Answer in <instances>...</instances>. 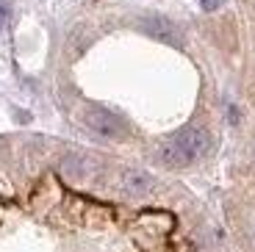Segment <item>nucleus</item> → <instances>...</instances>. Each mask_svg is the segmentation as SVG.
<instances>
[{
  "instance_id": "nucleus-1",
  "label": "nucleus",
  "mask_w": 255,
  "mask_h": 252,
  "mask_svg": "<svg viewBox=\"0 0 255 252\" xmlns=\"http://www.w3.org/2000/svg\"><path fill=\"white\" fill-rule=\"evenodd\" d=\"M208 147H211V136L203 127H186L175 139L161 144L158 158L166 166H189L191 161H197L200 155H205Z\"/></svg>"
},
{
  "instance_id": "nucleus-2",
  "label": "nucleus",
  "mask_w": 255,
  "mask_h": 252,
  "mask_svg": "<svg viewBox=\"0 0 255 252\" xmlns=\"http://www.w3.org/2000/svg\"><path fill=\"white\" fill-rule=\"evenodd\" d=\"M83 125L89 127L92 133L103 136V139H117V136L125 133V125H122L120 117H114L111 111H106L100 106H89L83 111Z\"/></svg>"
},
{
  "instance_id": "nucleus-3",
  "label": "nucleus",
  "mask_w": 255,
  "mask_h": 252,
  "mask_svg": "<svg viewBox=\"0 0 255 252\" xmlns=\"http://www.w3.org/2000/svg\"><path fill=\"white\" fill-rule=\"evenodd\" d=\"M139 28L147 36L158 39V42H164V44H172V47H180V42H183V39H180V28L175 25L172 19L161 17V14H147V17H141Z\"/></svg>"
},
{
  "instance_id": "nucleus-4",
  "label": "nucleus",
  "mask_w": 255,
  "mask_h": 252,
  "mask_svg": "<svg viewBox=\"0 0 255 252\" xmlns=\"http://www.w3.org/2000/svg\"><path fill=\"white\" fill-rule=\"evenodd\" d=\"M122 189L130 197H144L147 191L153 189V177L141 169H125V175H122Z\"/></svg>"
},
{
  "instance_id": "nucleus-5",
  "label": "nucleus",
  "mask_w": 255,
  "mask_h": 252,
  "mask_svg": "<svg viewBox=\"0 0 255 252\" xmlns=\"http://www.w3.org/2000/svg\"><path fill=\"white\" fill-rule=\"evenodd\" d=\"M6 22H8V8L0 6V28H6Z\"/></svg>"
},
{
  "instance_id": "nucleus-6",
  "label": "nucleus",
  "mask_w": 255,
  "mask_h": 252,
  "mask_svg": "<svg viewBox=\"0 0 255 252\" xmlns=\"http://www.w3.org/2000/svg\"><path fill=\"white\" fill-rule=\"evenodd\" d=\"M217 6H219V0H203V8H205V11H214Z\"/></svg>"
}]
</instances>
